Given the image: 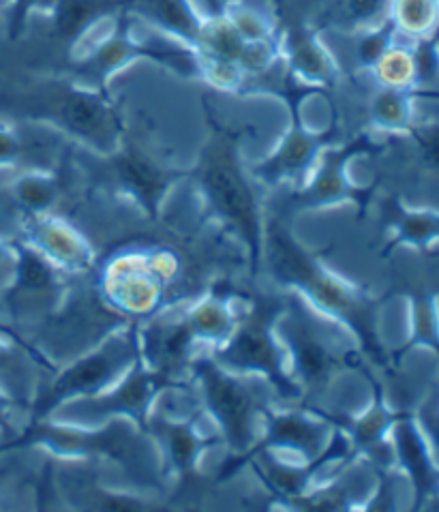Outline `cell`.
<instances>
[{"label":"cell","instance_id":"1","mask_svg":"<svg viewBox=\"0 0 439 512\" xmlns=\"http://www.w3.org/2000/svg\"><path fill=\"white\" fill-rule=\"evenodd\" d=\"M264 260L270 277L283 290L305 298L317 313L337 322L354 339L369 358L382 363L384 350L377 335L375 303L320 258L302 247L290 228L277 219H270L264 230Z\"/></svg>","mask_w":439,"mask_h":512},{"label":"cell","instance_id":"2","mask_svg":"<svg viewBox=\"0 0 439 512\" xmlns=\"http://www.w3.org/2000/svg\"><path fill=\"white\" fill-rule=\"evenodd\" d=\"M0 112L48 127L99 157L112 155L127 135L123 110L112 93L80 86L56 73L15 88L0 101Z\"/></svg>","mask_w":439,"mask_h":512},{"label":"cell","instance_id":"3","mask_svg":"<svg viewBox=\"0 0 439 512\" xmlns=\"http://www.w3.org/2000/svg\"><path fill=\"white\" fill-rule=\"evenodd\" d=\"M204 110L210 133L189 178L198 185L210 215L247 249L255 277L264 264L266 223L253 189V176L240 163V142L249 129H232L219 123L208 103Z\"/></svg>","mask_w":439,"mask_h":512},{"label":"cell","instance_id":"4","mask_svg":"<svg viewBox=\"0 0 439 512\" xmlns=\"http://www.w3.org/2000/svg\"><path fill=\"white\" fill-rule=\"evenodd\" d=\"M43 448L60 459L110 461L125 470L140 487H155L163 470L159 448L150 435L127 418H112L101 425L67 423L56 418L33 420L3 450Z\"/></svg>","mask_w":439,"mask_h":512},{"label":"cell","instance_id":"5","mask_svg":"<svg viewBox=\"0 0 439 512\" xmlns=\"http://www.w3.org/2000/svg\"><path fill=\"white\" fill-rule=\"evenodd\" d=\"M285 309V296L257 294L247 296V307L225 343L213 348L210 356L238 375L264 378L275 393L287 401H298L302 390L294 380L283 343L277 335V320Z\"/></svg>","mask_w":439,"mask_h":512},{"label":"cell","instance_id":"6","mask_svg":"<svg viewBox=\"0 0 439 512\" xmlns=\"http://www.w3.org/2000/svg\"><path fill=\"white\" fill-rule=\"evenodd\" d=\"M112 33L97 43L93 50L84 56H73L56 71L65 75L71 82L110 93L112 75L135 60H153V63L178 73L180 78H200V60L193 48L168 37L153 28L146 39L133 35L135 20L127 11L116 15Z\"/></svg>","mask_w":439,"mask_h":512},{"label":"cell","instance_id":"7","mask_svg":"<svg viewBox=\"0 0 439 512\" xmlns=\"http://www.w3.org/2000/svg\"><path fill=\"white\" fill-rule=\"evenodd\" d=\"M189 373L198 382L202 412L213 418L221 442L230 450V461L247 463L260 442L268 403L257 395L249 375L223 369L210 354H195Z\"/></svg>","mask_w":439,"mask_h":512},{"label":"cell","instance_id":"8","mask_svg":"<svg viewBox=\"0 0 439 512\" xmlns=\"http://www.w3.org/2000/svg\"><path fill=\"white\" fill-rule=\"evenodd\" d=\"M341 330L345 328L317 313L296 292L285 296V309L277 320V335L302 395L305 390L320 393L347 365L350 354L345 343H339Z\"/></svg>","mask_w":439,"mask_h":512},{"label":"cell","instance_id":"9","mask_svg":"<svg viewBox=\"0 0 439 512\" xmlns=\"http://www.w3.org/2000/svg\"><path fill=\"white\" fill-rule=\"evenodd\" d=\"M142 358L140 324L120 326L93 350L58 371L33 399L30 418H50L73 399H84L112 388Z\"/></svg>","mask_w":439,"mask_h":512},{"label":"cell","instance_id":"10","mask_svg":"<svg viewBox=\"0 0 439 512\" xmlns=\"http://www.w3.org/2000/svg\"><path fill=\"white\" fill-rule=\"evenodd\" d=\"M180 270L178 255L163 247L129 249L105 264L97 281L101 303L114 315H155L161 309L163 294Z\"/></svg>","mask_w":439,"mask_h":512},{"label":"cell","instance_id":"11","mask_svg":"<svg viewBox=\"0 0 439 512\" xmlns=\"http://www.w3.org/2000/svg\"><path fill=\"white\" fill-rule=\"evenodd\" d=\"M315 90L307 84L298 82L294 75L283 71V78L272 90V95L285 101L287 112H290V129L285 131L279 146L272 153L255 163L251 168L253 180L268 187H277L283 183L300 185L302 180L309 176L317 157L322 155V150L330 144L339 142L343 135L341 131V118L339 112L332 116L330 125L326 131H311L305 120H302V103L307 97H311Z\"/></svg>","mask_w":439,"mask_h":512},{"label":"cell","instance_id":"12","mask_svg":"<svg viewBox=\"0 0 439 512\" xmlns=\"http://www.w3.org/2000/svg\"><path fill=\"white\" fill-rule=\"evenodd\" d=\"M176 388V375L148 367L140 358L112 388L93 397L73 399L63 408H58L50 418L80 425H101L112 418H127L144 429L157 397L165 390Z\"/></svg>","mask_w":439,"mask_h":512},{"label":"cell","instance_id":"13","mask_svg":"<svg viewBox=\"0 0 439 512\" xmlns=\"http://www.w3.org/2000/svg\"><path fill=\"white\" fill-rule=\"evenodd\" d=\"M270 3L277 7V45L287 73L311 86L315 93L335 90L341 80V69L324 45L320 30L311 20L296 15L287 0H270Z\"/></svg>","mask_w":439,"mask_h":512},{"label":"cell","instance_id":"14","mask_svg":"<svg viewBox=\"0 0 439 512\" xmlns=\"http://www.w3.org/2000/svg\"><path fill=\"white\" fill-rule=\"evenodd\" d=\"M375 144L369 135L345 138L341 144L335 142L322 150L313 170L302 183L290 193L292 210H322L341 204H362L365 191L356 187L347 176V163L354 157L373 153Z\"/></svg>","mask_w":439,"mask_h":512},{"label":"cell","instance_id":"15","mask_svg":"<svg viewBox=\"0 0 439 512\" xmlns=\"http://www.w3.org/2000/svg\"><path fill=\"white\" fill-rule=\"evenodd\" d=\"M101 165L105 172H110L116 189L129 195L150 219L159 217L168 191L191 174V170H176L163 165L148 150L129 142L127 135L118 150L101 157Z\"/></svg>","mask_w":439,"mask_h":512},{"label":"cell","instance_id":"16","mask_svg":"<svg viewBox=\"0 0 439 512\" xmlns=\"http://www.w3.org/2000/svg\"><path fill=\"white\" fill-rule=\"evenodd\" d=\"M337 435V427L317 412L305 410H272L264 412V427L260 442L253 453H277L292 455L300 461H315L330 448Z\"/></svg>","mask_w":439,"mask_h":512},{"label":"cell","instance_id":"17","mask_svg":"<svg viewBox=\"0 0 439 512\" xmlns=\"http://www.w3.org/2000/svg\"><path fill=\"white\" fill-rule=\"evenodd\" d=\"M144 431L155 440L163 468H168L180 483H187L198 474L202 455L215 444L200 429V416L174 418L165 412L153 410L146 418Z\"/></svg>","mask_w":439,"mask_h":512},{"label":"cell","instance_id":"18","mask_svg":"<svg viewBox=\"0 0 439 512\" xmlns=\"http://www.w3.org/2000/svg\"><path fill=\"white\" fill-rule=\"evenodd\" d=\"M13 270L5 288V300L13 309L54 307L63 292V270L26 240H13Z\"/></svg>","mask_w":439,"mask_h":512},{"label":"cell","instance_id":"19","mask_svg":"<svg viewBox=\"0 0 439 512\" xmlns=\"http://www.w3.org/2000/svg\"><path fill=\"white\" fill-rule=\"evenodd\" d=\"M65 275H82L95 266V249L67 221L48 215H26L24 238Z\"/></svg>","mask_w":439,"mask_h":512},{"label":"cell","instance_id":"20","mask_svg":"<svg viewBox=\"0 0 439 512\" xmlns=\"http://www.w3.org/2000/svg\"><path fill=\"white\" fill-rule=\"evenodd\" d=\"M127 5L129 0H56V7L50 13L48 37L60 58L58 69L73 58L71 52L78 48L82 37H86L101 20L116 18L127 11Z\"/></svg>","mask_w":439,"mask_h":512},{"label":"cell","instance_id":"21","mask_svg":"<svg viewBox=\"0 0 439 512\" xmlns=\"http://www.w3.org/2000/svg\"><path fill=\"white\" fill-rule=\"evenodd\" d=\"M240 313L242 309L236 305V294L215 290L206 294L191 309L180 311V320H183L195 348L198 345L219 348L234 333Z\"/></svg>","mask_w":439,"mask_h":512},{"label":"cell","instance_id":"22","mask_svg":"<svg viewBox=\"0 0 439 512\" xmlns=\"http://www.w3.org/2000/svg\"><path fill=\"white\" fill-rule=\"evenodd\" d=\"M127 13L159 33L183 41L195 50L202 30V15L191 0H129Z\"/></svg>","mask_w":439,"mask_h":512},{"label":"cell","instance_id":"23","mask_svg":"<svg viewBox=\"0 0 439 512\" xmlns=\"http://www.w3.org/2000/svg\"><path fill=\"white\" fill-rule=\"evenodd\" d=\"M332 425L339 427L345 438L350 440L354 455H373L375 450L384 446L386 433L390 431L395 416L388 412V408L382 401V395L377 393L375 401L367 412L360 416H326Z\"/></svg>","mask_w":439,"mask_h":512},{"label":"cell","instance_id":"24","mask_svg":"<svg viewBox=\"0 0 439 512\" xmlns=\"http://www.w3.org/2000/svg\"><path fill=\"white\" fill-rule=\"evenodd\" d=\"M322 3V0H317ZM392 0H328L320 9V30L335 28L339 33H360V30L382 24L390 13Z\"/></svg>","mask_w":439,"mask_h":512},{"label":"cell","instance_id":"25","mask_svg":"<svg viewBox=\"0 0 439 512\" xmlns=\"http://www.w3.org/2000/svg\"><path fill=\"white\" fill-rule=\"evenodd\" d=\"M60 193H63V183L60 176L52 170L33 168L9 185L11 200L26 215H48L58 204Z\"/></svg>","mask_w":439,"mask_h":512},{"label":"cell","instance_id":"26","mask_svg":"<svg viewBox=\"0 0 439 512\" xmlns=\"http://www.w3.org/2000/svg\"><path fill=\"white\" fill-rule=\"evenodd\" d=\"M392 431H395L397 457L403 463L405 472L412 478L418 500H425L435 485L433 465L429 461L425 442H422L418 429L407 416H401Z\"/></svg>","mask_w":439,"mask_h":512},{"label":"cell","instance_id":"27","mask_svg":"<svg viewBox=\"0 0 439 512\" xmlns=\"http://www.w3.org/2000/svg\"><path fill=\"white\" fill-rule=\"evenodd\" d=\"M33 350L11 337L0 333V388L18 401L28 393L30 378H33Z\"/></svg>","mask_w":439,"mask_h":512},{"label":"cell","instance_id":"28","mask_svg":"<svg viewBox=\"0 0 439 512\" xmlns=\"http://www.w3.org/2000/svg\"><path fill=\"white\" fill-rule=\"evenodd\" d=\"M412 95L407 88L382 86L373 95L369 103V120L377 129L399 131L410 129V114H412Z\"/></svg>","mask_w":439,"mask_h":512},{"label":"cell","instance_id":"29","mask_svg":"<svg viewBox=\"0 0 439 512\" xmlns=\"http://www.w3.org/2000/svg\"><path fill=\"white\" fill-rule=\"evenodd\" d=\"M390 20L395 22L397 33L425 35L439 18V0H392Z\"/></svg>","mask_w":439,"mask_h":512},{"label":"cell","instance_id":"30","mask_svg":"<svg viewBox=\"0 0 439 512\" xmlns=\"http://www.w3.org/2000/svg\"><path fill=\"white\" fill-rule=\"evenodd\" d=\"M356 35H358L356 48H354L356 63L360 69L371 71L377 63H380L382 56L392 48V39H395V35H397V26L388 15L382 24H377L367 30H360V33H356Z\"/></svg>","mask_w":439,"mask_h":512},{"label":"cell","instance_id":"31","mask_svg":"<svg viewBox=\"0 0 439 512\" xmlns=\"http://www.w3.org/2000/svg\"><path fill=\"white\" fill-rule=\"evenodd\" d=\"M392 225L397 228V238L403 243L422 245L439 236V219L425 213H407L403 208H392Z\"/></svg>","mask_w":439,"mask_h":512},{"label":"cell","instance_id":"32","mask_svg":"<svg viewBox=\"0 0 439 512\" xmlns=\"http://www.w3.org/2000/svg\"><path fill=\"white\" fill-rule=\"evenodd\" d=\"M371 71H375L377 82L382 86L407 88V84L414 82L412 54L401 48H390Z\"/></svg>","mask_w":439,"mask_h":512},{"label":"cell","instance_id":"33","mask_svg":"<svg viewBox=\"0 0 439 512\" xmlns=\"http://www.w3.org/2000/svg\"><path fill=\"white\" fill-rule=\"evenodd\" d=\"M56 0H11L7 11V37L9 41H20L26 33L30 13L45 11L52 13Z\"/></svg>","mask_w":439,"mask_h":512},{"label":"cell","instance_id":"34","mask_svg":"<svg viewBox=\"0 0 439 512\" xmlns=\"http://www.w3.org/2000/svg\"><path fill=\"white\" fill-rule=\"evenodd\" d=\"M412 54L414 84L427 86L437 75V37L420 39Z\"/></svg>","mask_w":439,"mask_h":512},{"label":"cell","instance_id":"35","mask_svg":"<svg viewBox=\"0 0 439 512\" xmlns=\"http://www.w3.org/2000/svg\"><path fill=\"white\" fill-rule=\"evenodd\" d=\"M28 155V144L22 135L0 123V168H13L20 165Z\"/></svg>","mask_w":439,"mask_h":512},{"label":"cell","instance_id":"36","mask_svg":"<svg viewBox=\"0 0 439 512\" xmlns=\"http://www.w3.org/2000/svg\"><path fill=\"white\" fill-rule=\"evenodd\" d=\"M414 140L420 148L422 157L431 165L439 168V125H425V127H410Z\"/></svg>","mask_w":439,"mask_h":512},{"label":"cell","instance_id":"37","mask_svg":"<svg viewBox=\"0 0 439 512\" xmlns=\"http://www.w3.org/2000/svg\"><path fill=\"white\" fill-rule=\"evenodd\" d=\"M191 3L200 11L202 18H217V15H223L227 0H191Z\"/></svg>","mask_w":439,"mask_h":512},{"label":"cell","instance_id":"38","mask_svg":"<svg viewBox=\"0 0 439 512\" xmlns=\"http://www.w3.org/2000/svg\"><path fill=\"white\" fill-rule=\"evenodd\" d=\"M13 245L7 243V240L0 238V275H9L11 277V270H13Z\"/></svg>","mask_w":439,"mask_h":512},{"label":"cell","instance_id":"39","mask_svg":"<svg viewBox=\"0 0 439 512\" xmlns=\"http://www.w3.org/2000/svg\"><path fill=\"white\" fill-rule=\"evenodd\" d=\"M15 405H18V401H15V399L7 393V390L0 388V427H3L7 414L15 408Z\"/></svg>","mask_w":439,"mask_h":512},{"label":"cell","instance_id":"40","mask_svg":"<svg viewBox=\"0 0 439 512\" xmlns=\"http://www.w3.org/2000/svg\"><path fill=\"white\" fill-rule=\"evenodd\" d=\"M422 420H425V427L431 431L435 444L439 446V414H433L431 410H427L422 414Z\"/></svg>","mask_w":439,"mask_h":512},{"label":"cell","instance_id":"41","mask_svg":"<svg viewBox=\"0 0 439 512\" xmlns=\"http://www.w3.org/2000/svg\"><path fill=\"white\" fill-rule=\"evenodd\" d=\"M0 333H3V335H11V337H15L13 333H9V330H7L5 326H0Z\"/></svg>","mask_w":439,"mask_h":512},{"label":"cell","instance_id":"42","mask_svg":"<svg viewBox=\"0 0 439 512\" xmlns=\"http://www.w3.org/2000/svg\"><path fill=\"white\" fill-rule=\"evenodd\" d=\"M5 5V0H0V7H3Z\"/></svg>","mask_w":439,"mask_h":512}]
</instances>
